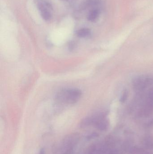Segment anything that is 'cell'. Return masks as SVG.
I'll return each instance as SVG.
<instances>
[{"label": "cell", "mask_w": 153, "mask_h": 154, "mask_svg": "<svg viewBox=\"0 0 153 154\" xmlns=\"http://www.w3.org/2000/svg\"><path fill=\"white\" fill-rule=\"evenodd\" d=\"M48 5L44 4H40L38 5L39 11H40V15L42 18L46 21H49L52 18V15L49 9Z\"/></svg>", "instance_id": "277c9868"}, {"label": "cell", "mask_w": 153, "mask_h": 154, "mask_svg": "<svg viewBox=\"0 0 153 154\" xmlns=\"http://www.w3.org/2000/svg\"><path fill=\"white\" fill-rule=\"evenodd\" d=\"M91 31L88 28H82L78 30L76 32V34L80 38H86L90 35Z\"/></svg>", "instance_id": "8992f818"}, {"label": "cell", "mask_w": 153, "mask_h": 154, "mask_svg": "<svg viewBox=\"0 0 153 154\" xmlns=\"http://www.w3.org/2000/svg\"><path fill=\"white\" fill-rule=\"evenodd\" d=\"M81 91L78 89L64 90L57 95V98L61 102L66 104L76 103L81 96Z\"/></svg>", "instance_id": "6da1fadb"}, {"label": "cell", "mask_w": 153, "mask_h": 154, "mask_svg": "<svg viewBox=\"0 0 153 154\" xmlns=\"http://www.w3.org/2000/svg\"><path fill=\"white\" fill-rule=\"evenodd\" d=\"M128 95V94L127 91H125V92H123L121 97H120V101L122 103L125 102L127 98Z\"/></svg>", "instance_id": "ba28073f"}, {"label": "cell", "mask_w": 153, "mask_h": 154, "mask_svg": "<svg viewBox=\"0 0 153 154\" xmlns=\"http://www.w3.org/2000/svg\"><path fill=\"white\" fill-rule=\"evenodd\" d=\"M153 78L150 76H141L136 78L133 81V87L135 90L142 91L152 85Z\"/></svg>", "instance_id": "3957f363"}, {"label": "cell", "mask_w": 153, "mask_h": 154, "mask_svg": "<svg viewBox=\"0 0 153 154\" xmlns=\"http://www.w3.org/2000/svg\"><path fill=\"white\" fill-rule=\"evenodd\" d=\"M100 11L98 9H94L90 11L87 16V19L89 21L93 22L96 21L99 17Z\"/></svg>", "instance_id": "5b68a950"}, {"label": "cell", "mask_w": 153, "mask_h": 154, "mask_svg": "<svg viewBox=\"0 0 153 154\" xmlns=\"http://www.w3.org/2000/svg\"><path fill=\"white\" fill-rule=\"evenodd\" d=\"M144 145L146 148L153 149V137H148L144 140Z\"/></svg>", "instance_id": "52a82bcc"}, {"label": "cell", "mask_w": 153, "mask_h": 154, "mask_svg": "<svg viewBox=\"0 0 153 154\" xmlns=\"http://www.w3.org/2000/svg\"><path fill=\"white\" fill-rule=\"evenodd\" d=\"M75 43L74 42H71V43L69 44V48L71 50H72L73 49L75 48Z\"/></svg>", "instance_id": "9c48e42d"}, {"label": "cell", "mask_w": 153, "mask_h": 154, "mask_svg": "<svg viewBox=\"0 0 153 154\" xmlns=\"http://www.w3.org/2000/svg\"><path fill=\"white\" fill-rule=\"evenodd\" d=\"M141 113L145 117L149 116L153 113V87L147 93L145 101L142 106Z\"/></svg>", "instance_id": "7a4b0ae2"}]
</instances>
